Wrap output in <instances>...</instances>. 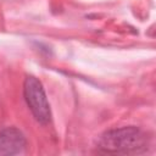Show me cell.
I'll return each instance as SVG.
<instances>
[{
  "mask_svg": "<svg viewBox=\"0 0 156 156\" xmlns=\"http://www.w3.org/2000/svg\"><path fill=\"white\" fill-rule=\"evenodd\" d=\"M144 135L135 127H123L106 132L99 141V147L106 152L124 154L144 145Z\"/></svg>",
  "mask_w": 156,
  "mask_h": 156,
  "instance_id": "obj_1",
  "label": "cell"
},
{
  "mask_svg": "<svg viewBox=\"0 0 156 156\" xmlns=\"http://www.w3.org/2000/svg\"><path fill=\"white\" fill-rule=\"evenodd\" d=\"M23 94L35 119L41 124L49 123L51 118L50 105L41 83L34 77H27L23 85Z\"/></svg>",
  "mask_w": 156,
  "mask_h": 156,
  "instance_id": "obj_2",
  "label": "cell"
},
{
  "mask_svg": "<svg viewBox=\"0 0 156 156\" xmlns=\"http://www.w3.org/2000/svg\"><path fill=\"white\" fill-rule=\"evenodd\" d=\"M26 138L17 128L10 127L0 132V155H18L26 149Z\"/></svg>",
  "mask_w": 156,
  "mask_h": 156,
  "instance_id": "obj_3",
  "label": "cell"
}]
</instances>
